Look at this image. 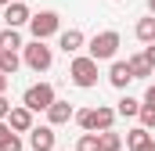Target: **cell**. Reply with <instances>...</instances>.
<instances>
[{
  "label": "cell",
  "mask_w": 155,
  "mask_h": 151,
  "mask_svg": "<svg viewBox=\"0 0 155 151\" xmlns=\"http://www.w3.org/2000/svg\"><path fill=\"white\" fill-rule=\"evenodd\" d=\"M148 140H152V130H144V126H137V130L126 133V148H130V151H141Z\"/></svg>",
  "instance_id": "cell-14"
},
{
  "label": "cell",
  "mask_w": 155,
  "mask_h": 151,
  "mask_svg": "<svg viewBox=\"0 0 155 151\" xmlns=\"http://www.w3.org/2000/svg\"><path fill=\"white\" fill-rule=\"evenodd\" d=\"M126 61H130V72H134V79H148V76L155 72V65L144 58V50H141V54H134V58H126Z\"/></svg>",
  "instance_id": "cell-13"
},
{
  "label": "cell",
  "mask_w": 155,
  "mask_h": 151,
  "mask_svg": "<svg viewBox=\"0 0 155 151\" xmlns=\"http://www.w3.org/2000/svg\"><path fill=\"white\" fill-rule=\"evenodd\" d=\"M72 115H76V112H72V104H69V101H54V104L47 108V122H51V126H65Z\"/></svg>",
  "instance_id": "cell-11"
},
{
  "label": "cell",
  "mask_w": 155,
  "mask_h": 151,
  "mask_svg": "<svg viewBox=\"0 0 155 151\" xmlns=\"http://www.w3.org/2000/svg\"><path fill=\"white\" fill-rule=\"evenodd\" d=\"M54 151H61V148H54Z\"/></svg>",
  "instance_id": "cell-31"
},
{
  "label": "cell",
  "mask_w": 155,
  "mask_h": 151,
  "mask_svg": "<svg viewBox=\"0 0 155 151\" xmlns=\"http://www.w3.org/2000/svg\"><path fill=\"white\" fill-rule=\"evenodd\" d=\"M18 47H25V43H22V36H18V29L7 25V29L0 33V50H18Z\"/></svg>",
  "instance_id": "cell-17"
},
{
  "label": "cell",
  "mask_w": 155,
  "mask_h": 151,
  "mask_svg": "<svg viewBox=\"0 0 155 151\" xmlns=\"http://www.w3.org/2000/svg\"><path fill=\"white\" fill-rule=\"evenodd\" d=\"M7 137H11V122H7V119H0V144H4Z\"/></svg>",
  "instance_id": "cell-23"
},
{
  "label": "cell",
  "mask_w": 155,
  "mask_h": 151,
  "mask_svg": "<svg viewBox=\"0 0 155 151\" xmlns=\"http://www.w3.org/2000/svg\"><path fill=\"white\" fill-rule=\"evenodd\" d=\"M18 65H22V58H18L15 50H0V72H4V76H15Z\"/></svg>",
  "instance_id": "cell-16"
},
{
  "label": "cell",
  "mask_w": 155,
  "mask_h": 151,
  "mask_svg": "<svg viewBox=\"0 0 155 151\" xmlns=\"http://www.w3.org/2000/svg\"><path fill=\"white\" fill-rule=\"evenodd\" d=\"M76 151H101V133H90V130H83V137L76 140Z\"/></svg>",
  "instance_id": "cell-18"
},
{
  "label": "cell",
  "mask_w": 155,
  "mask_h": 151,
  "mask_svg": "<svg viewBox=\"0 0 155 151\" xmlns=\"http://www.w3.org/2000/svg\"><path fill=\"white\" fill-rule=\"evenodd\" d=\"M22 61H25L33 72H47V69L54 65V50H51L43 40H33V43L22 47Z\"/></svg>",
  "instance_id": "cell-2"
},
{
  "label": "cell",
  "mask_w": 155,
  "mask_h": 151,
  "mask_svg": "<svg viewBox=\"0 0 155 151\" xmlns=\"http://www.w3.org/2000/svg\"><path fill=\"white\" fill-rule=\"evenodd\" d=\"M29 18H33V14H29V7H25L22 0H11V4L4 7V22H7L11 29H18V25H29Z\"/></svg>",
  "instance_id": "cell-8"
},
{
  "label": "cell",
  "mask_w": 155,
  "mask_h": 151,
  "mask_svg": "<svg viewBox=\"0 0 155 151\" xmlns=\"http://www.w3.org/2000/svg\"><path fill=\"white\" fill-rule=\"evenodd\" d=\"M58 29H61V18H58L54 11H40V14L29 18V33H33V40H47V36H54Z\"/></svg>",
  "instance_id": "cell-6"
},
{
  "label": "cell",
  "mask_w": 155,
  "mask_h": 151,
  "mask_svg": "<svg viewBox=\"0 0 155 151\" xmlns=\"http://www.w3.org/2000/svg\"><path fill=\"white\" fill-rule=\"evenodd\" d=\"M54 101H58V97H54V86H51V83H33V86L22 94V104L33 108V112H47Z\"/></svg>",
  "instance_id": "cell-5"
},
{
  "label": "cell",
  "mask_w": 155,
  "mask_h": 151,
  "mask_svg": "<svg viewBox=\"0 0 155 151\" xmlns=\"http://www.w3.org/2000/svg\"><path fill=\"white\" fill-rule=\"evenodd\" d=\"M83 43H87V36H83L79 29H65V33L58 36V47H61L65 54H76V50L83 47Z\"/></svg>",
  "instance_id": "cell-12"
},
{
  "label": "cell",
  "mask_w": 155,
  "mask_h": 151,
  "mask_svg": "<svg viewBox=\"0 0 155 151\" xmlns=\"http://www.w3.org/2000/svg\"><path fill=\"white\" fill-rule=\"evenodd\" d=\"M69 79L83 86V90H90L94 83H97V61L87 54V58H72V65H69Z\"/></svg>",
  "instance_id": "cell-4"
},
{
  "label": "cell",
  "mask_w": 155,
  "mask_h": 151,
  "mask_svg": "<svg viewBox=\"0 0 155 151\" xmlns=\"http://www.w3.org/2000/svg\"><path fill=\"white\" fill-rule=\"evenodd\" d=\"M144 58H148V61L155 65V43H148V47H144Z\"/></svg>",
  "instance_id": "cell-26"
},
{
  "label": "cell",
  "mask_w": 155,
  "mask_h": 151,
  "mask_svg": "<svg viewBox=\"0 0 155 151\" xmlns=\"http://www.w3.org/2000/svg\"><path fill=\"white\" fill-rule=\"evenodd\" d=\"M101 151H123V137L116 130H101Z\"/></svg>",
  "instance_id": "cell-19"
},
{
  "label": "cell",
  "mask_w": 155,
  "mask_h": 151,
  "mask_svg": "<svg viewBox=\"0 0 155 151\" xmlns=\"http://www.w3.org/2000/svg\"><path fill=\"white\" fill-rule=\"evenodd\" d=\"M137 119H141V126H144V130H155V108H152V104H141Z\"/></svg>",
  "instance_id": "cell-21"
},
{
  "label": "cell",
  "mask_w": 155,
  "mask_h": 151,
  "mask_svg": "<svg viewBox=\"0 0 155 151\" xmlns=\"http://www.w3.org/2000/svg\"><path fill=\"white\" fill-rule=\"evenodd\" d=\"M7 122H11V130H15V133H29V130H33V108H25V104L11 108Z\"/></svg>",
  "instance_id": "cell-9"
},
{
  "label": "cell",
  "mask_w": 155,
  "mask_h": 151,
  "mask_svg": "<svg viewBox=\"0 0 155 151\" xmlns=\"http://www.w3.org/2000/svg\"><path fill=\"white\" fill-rule=\"evenodd\" d=\"M87 50H90V58H94V61H112V58H116V50H119V33H116V29H105V33L90 36Z\"/></svg>",
  "instance_id": "cell-3"
},
{
  "label": "cell",
  "mask_w": 155,
  "mask_h": 151,
  "mask_svg": "<svg viewBox=\"0 0 155 151\" xmlns=\"http://www.w3.org/2000/svg\"><path fill=\"white\" fill-rule=\"evenodd\" d=\"M134 33H137V40H141V43H155V14H148V18H141Z\"/></svg>",
  "instance_id": "cell-15"
},
{
  "label": "cell",
  "mask_w": 155,
  "mask_h": 151,
  "mask_svg": "<svg viewBox=\"0 0 155 151\" xmlns=\"http://www.w3.org/2000/svg\"><path fill=\"white\" fill-rule=\"evenodd\" d=\"M134 79L130 72V61H112V69H108V83L116 86V90H126V83Z\"/></svg>",
  "instance_id": "cell-10"
},
{
  "label": "cell",
  "mask_w": 155,
  "mask_h": 151,
  "mask_svg": "<svg viewBox=\"0 0 155 151\" xmlns=\"http://www.w3.org/2000/svg\"><path fill=\"white\" fill-rule=\"evenodd\" d=\"M7 83H11V76H4V72H0V94L7 90Z\"/></svg>",
  "instance_id": "cell-27"
},
{
  "label": "cell",
  "mask_w": 155,
  "mask_h": 151,
  "mask_svg": "<svg viewBox=\"0 0 155 151\" xmlns=\"http://www.w3.org/2000/svg\"><path fill=\"white\" fill-rule=\"evenodd\" d=\"M116 108H105V104H97V108H83L76 112L72 119L79 122V130H90V133H101V130H112V122H116Z\"/></svg>",
  "instance_id": "cell-1"
},
{
  "label": "cell",
  "mask_w": 155,
  "mask_h": 151,
  "mask_svg": "<svg viewBox=\"0 0 155 151\" xmlns=\"http://www.w3.org/2000/svg\"><path fill=\"white\" fill-rule=\"evenodd\" d=\"M0 4H4V7H7V4H11V0H0Z\"/></svg>",
  "instance_id": "cell-30"
},
{
  "label": "cell",
  "mask_w": 155,
  "mask_h": 151,
  "mask_svg": "<svg viewBox=\"0 0 155 151\" xmlns=\"http://www.w3.org/2000/svg\"><path fill=\"white\" fill-rule=\"evenodd\" d=\"M7 115H11V101L0 94V119H7Z\"/></svg>",
  "instance_id": "cell-24"
},
{
  "label": "cell",
  "mask_w": 155,
  "mask_h": 151,
  "mask_svg": "<svg viewBox=\"0 0 155 151\" xmlns=\"http://www.w3.org/2000/svg\"><path fill=\"white\" fill-rule=\"evenodd\" d=\"M144 104H152V108H155V83L144 90Z\"/></svg>",
  "instance_id": "cell-25"
},
{
  "label": "cell",
  "mask_w": 155,
  "mask_h": 151,
  "mask_svg": "<svg viewBox=\"0 0 155 151\" xmlns=\"http://www.w3.org/2000/svg\"><path fill=\"white\" fill-rule=\"evenodd\" d=\"M29 148H33V151H54V148H58V144H54V126H51V122L29 130Z\"/></svg>",
  "instance_id": "cell-7"
},
{
  "label": "cell",
  "mask_w": 155,
  "mask_h": 151,
  "mask_svg": "<svg viewBox=\"0 0 155 151\" xmlns=\"http://www.w3.org/2000/svg\"><path fill=\"white\" fill-rule=\"evenodd\" d=\"M148 14H155V0H148Z\"/></svg>",
  "instance_id": "cell-29"
},
{
  "label": "cell",
  "mask_w": 155,
  "mask_h": 151,
  "mask_svg": "<svg viewBox=\"0 0 155 151\" xmlns=\"http://www.w3.org/2000/svg\"><path fill=\"white\" fill-rule=\"evenodd\" d=\"M22 148H25V144H22V137H18L15 130H11V137H7V140L0 144V151H22Z\"/></svg>",
  "instance_id": "cell-22"
},
{
  "label": "cell",
  "mask_w": 155,
  "mask_h": 151,
  "mask_svg": "<svg viewBox=\"0 0 155 151\" xmlns=\"http://www.w3.org/2000/svg\"><path fill=\"white\" fill-rule=\"evenodd\" d=\"M141 151H155V140H148V144H144V148H141Z\"/></svg>",
  "instance_id": "cell-28"
},
{
  "label": "cell",
  "mask_w": 155,
  "mask_h": 151,
  "mask_svg": "<svg viewBox=\"0 0 155 151\" xmlns=\"http://www.w3.org/2000/svg\"><path fill=\"white\" fill-rule=\"evenodd\" d=\"M116 112H119V115H137V112H141V101H137V97H130V94H126V97H119V104H116Z\"/></svg>",
  "instance_id": "cell-20"
}]
</instances>
